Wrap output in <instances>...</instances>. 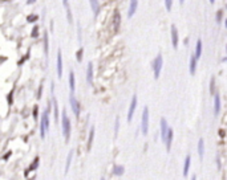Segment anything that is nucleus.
Masks as SVG:
<instances>
[{
  "label": "nucleus",
  "instance_id": "obj_1",
  "mask_svg": "<svg viewBox=\"0 0 227 180\" xmlns=\"http://www.w3.org/2000/svg\"><path fill=\"white\" fill-rule=\"evenodd\" d=\"M61 126H63V134L66 139V142H68L70 137V121L68 115H66V111H63L61 114Z\"/></svg>",
  "mask_w": 227,
  "mask_h": 180
},
{
  "label": "nucleus",
  "instance_id": "obj_2",
  "mask_svg": "<svg viewBox=\"0 0 227 180\" xmlns=\"http://www.w3.org/2000/svg\"><path fill=\"white\" fill-rule=\"evenodd\" d=\"M162 66H163V60H162V56L158 54L154 61L152 62V68H153V73H154V78L158 80L159 74H161V70H162Z\"/></svg>",
  "mask_w": 227,
  "mask_h": 180
},
{
  "label": "nucleus",
  "instance_id": "obj_3",
  "mask_svg": "<svg viewBox=\"0 0 227 180\" xmlns=\"http://www.w3.org/2000/svg\"><path fill=\"white\" fill-rule=\"evenodd\" d=\"M141 132L142 135H147L149 132V108H145L141 115Z\"/></svg>",
  "mask_w": 227,
  "mask_h": 180
},
{
  "label": "nucleus",
  "instance_id": "obj_4",
  "mask_svg": "<svg viewBox=\"0 0 227 180\" xmlns=\"http://www.w3.org/2000/svg\"><path fill=\"white\" fill-rule=\"evenodd\" d=\"M49 128V118H48V111L43 112L41 115V123H40V137L44 139L45 138V132Z\"/></svg>",
  "mask_w": 227,
  "mask_h": 180
},
{
  "label": "nucleus",
  "instance_id": "obj_5",
  "mask_svg": "<svg viewBox=\"0 0 227 180\" xmlns=\"http://www.w3.org/2000/svg\"><path fill=\"white\" fill-rule=\"evenodd\" d=\"M137 103H138L137 95H133V97H132V101H130L129 110H128V122H132L133 117H134V111H136V109H137Z\"/></svg>",
  "mask_w": 227,
  "mask_h": 180
},
{
  "label": "nucleus",
  "instance_id": "obj_6",
  "mask_svg": "<svg viewBox=\"0 0 227 180\" xmlns=\"http://www.w3.org/2000/svg\"><path fill=\"white\" fill-rule=\"evenodd\" d=\"M69 103H70V108H72V111H73V114L79 118L80 117V103H79V101L76 99V97L73 94L69 97Z\"/></svg>",
  "mask_w": 227,
  "mask_h": 180
},
{
  "label": "nucleus",
  "instance_id": "obj_7",
  "mask_svg": "<svg viewBox=\"0 0 227 180\" xmlns=\"http://www.w3.org/2000/svg\"><path fill=\"white\" fill-rule=\"evenodd\" d=\"M178 29H177L175 25H171V45H173V48L177 49L178 48Z\"/></svg>",
  "mask_w": 227,
  "mask_h": 180
},
{
  "label": "nucleus",
  "instance_id": "obj_8",
  "mask_svg": "<svg viewBox=\"0 0 227 180\" xmlns=\"http://www.w3.org/2000/svg\"><path fill=\"white\" fill-rule=\"evenodd\" d=\"M173 138H174V132H173V128L169 127L168 134H166V139H165V144H166V151H170L171 148V143H173Z\"/></svg>",
  "mask_w": 227,
  "mask_h": 180
},
{
  "label": "nucleus",
  "instance_id": "obj_9",
  "mask_svg": "<svg viewBox=\"0 0 227 180\" xmlns=\"http://www.w3.org/2000/svg\"><path fill=\"white\" fill-rule=\"evenodd\" d=\"M56 69H57V77L61 78L63 77V56H61V50L57 52V64H56Z\"/></svg>",
  "mask_w": 227,
  "mask_h": 180
},
{
  "label": "nucleus",
  "instance_id": "obj_10",
  "mask_svg": "<svg viewBox=\"0 0 227 180\" xmlns=\"http://www.w3.org/2000/svg\"><path fill=\"white\" fill-rule=\"evenodd\" d=\"M168 130H169L168 121H166L165 118H161V139H162V142H165L166 134H168Z\"/></svg>",
  "mask_w": 227,
  "mask_h": 180
},
{
  "label": "nucleus",
  "instance_id": "obj_11",
  "mask_svg": "<svg viewBox=\"0 0 227 180\" xmlns=\"http://www.w3.org/2000/svg\"><path fill=\"white\" fill-rule=\"evenodd\" d=\"M86 82L92 86L93 85V64L89 62L86 68Z\"/></svg>",
  "mask_w": 227,
  "mask_h": 180
},
{
  "label": "nucleus",
  "instance_id": "obj_12",
  "mask_svg": "<svg viewBox=\"0 0 227 180\" xmlns=\"http://www.w3.org/2000/svg\"><path fill=\"white\" fill-rule=\"evenodd\" d=\"M137 7H138V0H130V4H129V11H128V18H132V16L136 13Z\"/></svg>",
  "mask_w": 227,
  "mask_h": 180
},
{
  "label": "nucleus",
  "instance_id": "obj_13",
  "mask_svg": "<svg viewBox=\"0 0 227 180\" xmlns=\"http://www.w3.org/2000/svg\"><path fill=\"white\" fill-rule=\"evenodd\" d=\"M220 112V97L219 94H215L214 95V114L218 115Z\"/></svg>",
  "mask_w": 227,
  "mask_h": 180
},
{
  "label": "nucleus",
  "instance_id": "obj_14",
  "mask_svg": "<svg viewBox=\"0 0 227 180\" xmlns=\"http://www.w3.org/2000/svg\"><path fill=\"white\" fill-rule=\"evenodd\" d=\"M69 89H70V93L73 94L75 90H76V78H75V73L73 72L69 73Z\"/></svg>",
  "mask_w": 227,
  "mask_h": 180
},
{
  "label": "nucleus",
  "instance_id": "obj_15",
  "mask_svg": "<svg viewBox=\"0 0 227 180\" xmlns=\"http://www.w3.org/2000/svg\"><path fill=\"white\" fill-rule=\"evenodd\" d=\"M89 3H90V7H92V11H93V13H95V16H98V12H100L98 0H89Z\"/></svg>",
  "mask_w": 227,
  "mask_h": 180
},
{
  "label": "nucleus",
  "instance_id": "obj_16",
  "mask_svg": "<svg viewBox=\"0 0 227 180\" xmlns=\"http://www.w3.org/2000/svg\"><path fill=\"white\" fill-rule=\"evenodd\" d=\"M195 70H197V57L193 54L190 57V73L195 74Z\"/></svg>",
  "mask_w": 227,
  "mask_h": 180
},
{
  "label": "nucleus",
  "instance_id": "obj_17",
  "mask_svg": "<svg viewBox=\"0 0 227 180\" xmlns=\"http://www.w3.org/2000/svg\"><path fill=\"white\" fill-rule=\"evenodd\" d=\"M190 164H191V158H190V155H187L186 159H185V164H183V175H185V176L187 175V173H189Z\"/></svg>",
  "mask_w": 227,
  "mask_h": 180
},
{
  "label": "nucleus",
  "instance_id": "obj_18",
  "mask_svg": "<svg viewBox=\"0 0 227 180\" xmlns=\"http://www.w3.org/2000/svg\"><path fill=\"white\" fill-rule=\"evenodd\" d=\"M195 57L197 60L198 58H201V56H202V40H198L197 41V45H195Z\"/></svg>",
  "mask_w": 227,
  "mask_h": 180
},
{
  "label": "nucleus",
  "instance_id": "obj_19",
  "mask_svg": "<svg viewBox=\"0 0 227 180\" xmlns=\"http://www.w3.org/2000/svg\"><path fill=\"white\" fill-rule=\"evenodd\" d=\"M198 154H199V158H203L204 155V142H203V139H199V142H198Z\"/></svg>",
  "mask_w": 227,
  "mask_h": 180
},
{
  "label": "nucleus",
  "instance_id": "obj_20",
  "mask_svg": "<svg viewBox=\"0 0 227 180\" xmlns=\"http://www.w3.org/2000/svg\"><path fill=\"white\" fill-rule=\"evenodd\" d=\"M72 158H73V151H70L68 158H66V163H65V173H68L69 168H70V163H72Z\"/></svg>",
  "mask_w": 227,
  "mask_h": 180
},
{
  "label": "nucleus",
  "instance_id": "obj_21",
  "mask_svg": "<svg viewBox=\"0 0 227 180\" xmlns=\"http://www.w3.org/2000/svg\"><path fill=\"white\" fill-rule=\"evenodd\" d=\"M53 110H54V122H59V105H57V101L53 98Z\"/></svg>",
  "mask_w": 227,
  "mask_h": 180
},
{
  "label": "nucleus",
  "instance_id": "obj_22",
  "mask_svg": "<svg viewBox=\"0 0 227 180\" xmlns=\"http://www.w3.org/2000/svg\"><path fill=\"white\" fill-rule=\"evenodd\" d=\"M124 170H125V168L122 166H114L113 167V173H114V175H122Z\"/></svg>",
  "mask_w": 227,
  "mask_h": 180
},
{
  "label": "nucleus",
  "instance_id": "obj_23",
  "mask_svg": "<svg viewBox=\"0 0 227 180\" xmlns=\"http://www.w3.org/2000/svg\"><path fill=\"white\" fill-rule=\"evenodd\" d=\"M93 138H95V127L90 128V134H89V140H88V150H90L92 147V142H93Z\"/></svg>",
  "mask_w": 227,
  "mask_h": 180
},
{
  "label": "nucleus",
  "instance_id": "obj_24",
  "mask_svg": "<svg viewBox=\"0 0 227 180\" xmlns=\"http://www.w3.org/2000/svg\"><path fill=\"white\" fill-rule=\"evenodd\" d=\"M37 166H39V158H36V159H35V160H33V163H32V164H31V167H29V168H28V170H27V171H25V175H27V173H28L29 171H32V170H33V168H37Z\"/></svg>",
  "mask_w": 227,
  "mask_h": 180
},
{
  "label": "nucleus",
  "instance_id": "obj_25",
  "mask_svg": "<svg viewBox=\"0 0 227 180\" xmlns=\"http://www.w3.org/2000/svg\"><path fill=\"white\" fill-rule=\"evenodd\" d=\"M82 53H84V49H82V48H80L76 52V58H77V61H79V62H81V61H82Z\"/></svg>",
  "mask_w": 227,
  "mask_h": 180
},
{
  "label": "nucleus",
  "instance_id": "obj_26",
  "mask_svg": "<svg viewBox=\"0 0 227 180\" xmlns=\"http://www.w3.org/2000/svg\"><path fill=\"white\" fill-rule=\"evenodd\" d=\"M118 130H120V119H118V117L116 118V122H114V135L117 137V134H118Z\"/></svg>",
  "mask_w": 227,
  "mask_h": 180
},
{
  "label": "nucleus",
  "instance_id": "obj_27",
  "mask_svg": "<svg viewBox=\"0 0 227 180\" xmlns=\"http://www.w3.org/2000/svg\"><path fill=\"white\" fill-rule=\"evenodd\" d=\"M66 19H68L69 24H72V22H73V16H72V12H70L69 8H66Z\"/></svg>",
  "mask_w": 227,
  "mask_h": 180
},
{
  "label": "nucleus",
  "instance_id": "obj_28",
  "mask_svg": "<svg viewBox=\"0 0 227 180\" xmlns=\"http://www.w3.org/2000/svg\"><path fill=\"white\" fill-rule=\"evenodd\" d=\"M120 22H121V20H120V15H118V12H116V15H114V25H116V29L118 28Z\"/></svg>",
  "mask_w": 227,
  "mask_h": 180
},
{
  "label": "nucleus",
  "instance_id": "obj_29",
  "mask_svg": "<svg viewBox=\"0 0 227 180\" xmlns=\"http://www.w3.org/2000/svg\"><path fill=\"white\" fill-rule=\"evenodd\" d=\"M165 7L168 11H171V7H173V0H165Z\"/></svg>",
  "mask_w": 227,
  "mask_h": 180
},
{
  "label": "nucleus",
  "instance_id": "obj_30",
  "mask_svg": "<svg viewBox=\"0 0 227 180\" xmlns=\"http://www.w3.org/2000/svg\"><path fill=\"white\" fill-rule=\"evenodd\" d=\"M222 18H223V11L220 9V11H218V12H217V22H218V24L222 21Z\"/></svg>",
  "mask_w": 227,
  "mask_h": 180
},
{
  "label": "nucleus",
  "instance_id": "obj_31",
  "mask_svg": "<svg viewBox=\"0 0 227 180\" xmlns=\"http://www.w3.org/2000/svg\"><path fill=\"white\" fill-rule=\"evenodd\" d=\"M39 36V28L37 27H33L32 29V37H37Z\"/></svg>",
  "mask_w": 227,
  "mask_h": 180
},
{
  "label": "nucleus",
  "instance_id": "obj_32",
  "mask_svg": "<svg viewBox=\"0 0 227 180\" xmlns=\"http://www.w3.org/2000/svg\"><path fill=\"white\" fill-rule=\"evenodd\" d=\"M27 20H28L29 22H32V21H36V20H37V16H36V15H29L28 18H27Z\"/></svg>",
  "mask_w": 227,
  "mask_h": 180
},
{
  "label": "nucleus",
  "instance_id": "obj_33",
  "mask_svg": "<svg viewBox=\"0 0 227 180\" xmlns=\"http://www.w3.org/2000/svg\"><path fill=\"white\" fill-rule=\"evenodd\" d=\"M77 37H79V42H81V27H80V24L77 25Z\"/></svg>",
  "mask_w": 227,
  "mask_h": 180
},
{
  "label": "nucleus",
  "instance_id": "obj_34",
  "mask_svg": "<svg viewBox=\"0 0 227 180\" xmlns=\"http://www.w3.org/2000/svg\"><path fill=\"white\" fill-rule=\"evenodd\" d=\"M44 40H45V53L48 54V33L45 32V37H44Z\"/></svg>",
  "mask_w": 227,
  "mask_h": 180
},
{
  "label": "nucleus",
  "instance_id": "obj_35",
  "mask_svg": "<svg viewBox=\"0 0 227 180\" xmlns=\"http://www.w3.org/2000/svg\"><path fill=\"white\" fill-rule=\"evenodd\" d=\"M37 111H39L37 106H35V109H33V117H35V118H37Z\"/></svg>",
  "mask_w": 227,
  "mask_h": 180
},
{
  "label": "nucleus",
  "instance_id": "obj_36",
  "mask_svg": "<svg viewBox=\"0 0 227 180\" xmlns=\"http://www.w3.org/2000/svg\"><path fill=\"white\" fill-rule=\"evenodd\" d=\"M41 92H43V86L39 88V94H37V98H41Z\"/></svg>",
  "mask_w": 227,
  "mask_h": 180
},
{
  "label": "nucleus",
  "instance_id": "obj_37",
  "mask_svg": "<svg viewBox=\"0 0 227 180\" xmlns=\"http://www.w3.org/2000/svg\"><path fill=\"white\" fill-rule=\"evenodd\" d=\"M214 82H215V80L211 78V93H214Z\"/></svg>",
  "mask_w": 227,
  "mask_h": 180
},
{
  "label": "nucleus",
  "instance_id": "obj_38",
  "mask_svg": "<svg viewBox=\"0 0 227 180\" xmlns=\"http://www.w3.org/2000/svg\"><path fill=\"white\" fill-rule=\"evenodd\" d=\"M36 0H27V4H33Z\"/></svg>",
  "mask_w": 227,
  "mask_h": 180
},
{
  "label": "nucleus",
  "instance_id": "obj_39",
  "mask_svg": "<svg viewBox=\"0 0 227 180\" xmlns=\"http://www.w3.org/2000/svg\"><path fill=\"white\" fill-rule=\"evenodd\" d=\"M63 4L65 5V7H68V0H63Z\"/></svg>",
  "mask_w": 227,
  "mask_h": 180
},
{
  "label": "nucleus",
  "instance_id": "obj_40",
  "mask_svg": "<svg viewBox=\"0 0 227 180\" xmlns=\"http://www.w3.org/2000/svg\"><path fill=\"white\" fill-rule=\"evenodd\" d=\"M183 2H185V0H179V3H181V4H183Z\"/></svg>",
  "mask_w": 227,
  "mask_h": 180
},
{
  "label": "nucleus",
  "instance_id": "obj_41",
  "mask_svg": "<svg viewBox=\"0 0 227 180\" xmlns=\"http://www.w3.org/2000/svg\"><path fill=\"white\" fill-rule=\"evenodd\" d=\"M210 3H211V4H213V3H215V0H210Z\"/></svg>",
  "mask_w": 227,
  "mask_h": 180
}]
</instances>
